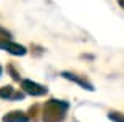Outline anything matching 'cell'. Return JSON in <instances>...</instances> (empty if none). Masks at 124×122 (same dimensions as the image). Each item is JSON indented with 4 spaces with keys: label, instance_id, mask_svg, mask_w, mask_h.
I'll return each instance as SVG.
<instances>
[{
    "label": "cell",
    "instance_id": "cell-4",
    "mask_svg": "<svg viewBox=\"0 0 124 122\" xmlns=\"http://www.w3.org/2000/svg\"><path fill=\"white\" fill-rule=\"evenodd\" d=\"M61 76L64 77V79H68V80H73V82H76L78 85H81L82 88H85V90H89V92H93V85L90 84V82H87L85 79H81V77H78L76 74H71V72H63Z\"/></svg>",
    "mask_w": 124,
    "mask_h": 122
},
{
    "label": "cell",
    "instance_id": "cell-2",
    "mask_svg": "<svg viewBox=\"0 0 124 122\" xmlns=\"http://www.w3.org/2000/svg\"><path fill=\"white\" fill-rule=\"evenodd\" d=\"M21 87H23L24 93H28L31 96H44L47 95V87L37 84V82L32 80H23L21 82Z\"/></svg>",
    "mask_w": 124,
    "mask_h": 122
},
{
    "label": "cell",
    "instance_id": "cell-7",
    "mask_svg": "<svg viewBox=\"0 0 124 122\" xmlns=\"http://www.w3.org/2000/svg\"><path fill=\"white\" fill-rule=\"evenodd\" d=\"M108 117H110L113 122H124V116L119 114V113H110V114H108Z\"/></svg>",
    "mask_w": 124,
    "mask_h": 122
},
{
    "label": "cell",
    "instance_id": "cell-1",
    "mask_svg": "<svg viewBox=\"0 0 124 122\" xmlns=\"http://www.w3.org/2000/svg\"><path fill=\"white\" fill-rule=\"evenodd\" d=\"M69 104L58 101V100H50L45 104V113H44V122H61L64 117V113Z\"/></svg>",
    "mask_w": 124,
    "mask_h": 122
},
{
    "label": "cell",
    "instance_id": "cell-5",
    "mask_svg": "<svg viewBox=\"0 0 124 122\" xmlns=\"http://www.w3.org/2000/svg\"><path fill=\"white\" fill-rule=\"evenodd\" d=\"M28 116L24 113H21V111H13V113L7 114L3 119H2V122H28Z\"/></svg>",
    "mask_w": 124,
    "mask_h": 122
},
{
    "label": "cell",
    "instance_id": "cell-9",
    "mask_svg": "<svg viewBox=\"0 0 124 122\" xmlns=\"http://www.w3.org/2000/svg\"><path fill=\"white\" fill-rule=\"evenodd\" d=\"M0 74H2V68H0Z\"/></svg>",
    "mask_w": 124,
    "mask_h": 122
},
{
    "label": "cell",
    "instance_id": "cell-3",
    "mask_svg": "<svg viewBox=\"0 0 124 122\" xmlns=\"http://www.w3.org/2000/svg\"><path fill=\"white\" fill-rule=\"evenodd\" d=\"M0 48L5 50V51H8L11 55H16V56H23L26 55V48L23 45H19V43H15L11 40H5V42H0Z\"/></svg>",
    "mask_w": 124,
    "mask_h": 122
},
{
    "label": "cell",
    "instance_id": "cell-8",
    "mask_svg": "<svg viewBox=\"0 0 124 122\" xmlns=\"http://www.w3.org/2000/svg\"><path fill=\"white\" fill-rule=\"evenodd\" d=\"M118 3H119L121 7H123V8H124V0H118Z\"/></svg>",
    "mask_w": 124,
    "mask_h": 122
},
{
    "label": "cell",
    "instance_id": "cell-6",
    "mask_svg": "<svg viewBox=\"0 0 124 122\" xmlns=\"http://www.w3.org/2000/svg\"><path fill=\"white\" fill-rule=\"evenodd\" d=\"M13 92V87H3V88H0V98H23V95H15Z\"/></svg>",
    "mask_w": 124,
    "mask_h": 122
}]
</instances>
